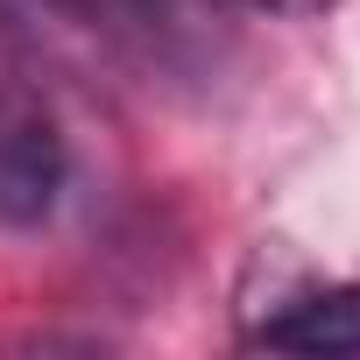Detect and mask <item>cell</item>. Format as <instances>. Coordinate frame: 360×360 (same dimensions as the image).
Wrapping results in <instances>:
<instances>
[{"label":"cell","instance_id":"2","mask_svg":"<svg viewBox=\"0 0 360 360\" xmlns=\"http://www.w3.org/2000/svg\"><path fill=\"white\" fill-rule=\"evenodd\" d=\"M248 346H269V353H311V360H318V353H325V360L360 353V283L311 290V297L269 311V318L248 332Z\"/></svg>","mask_w":360,"mask_h":360},{"label":"cell","instance_id":"3","mask_svg":"<svg viewBox=\"0 0 360 360\" xmlns=\"http://www.w3.org/2000/svg\"><path fill=\"white\" fill-rule=\"evenodd\" d=\"M233 8H255V15H283V22H304V15H325L339 0H233Z\"/></svg>","mask_w":360,"mask_h":360},{"label":"cell","instance_id":"1","mask_svg":"<svg viewBox=\"0 0 360 360\" xmlns=\"http://www.w3.org/2000/svg\"><path fill=\"white\" fill-rule=\"evenodd\" d=\"M64 134H57V113L15 85L0 78V226H36L50 219L57 191H64Z\"/></svg>","mask_w":360,"mask_h":360}]
</instances>
